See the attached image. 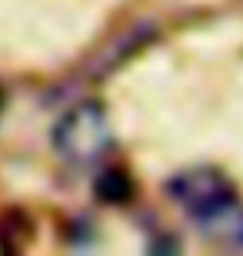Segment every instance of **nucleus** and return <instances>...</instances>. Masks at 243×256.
<instances>
[{"instance_id":"obj_1","label":"nucleus","mask_w":243,"mask_h":256,"mask_svg":"<svg viewBox=\"0 0 243 256\" xmlns=\"http://www.w3.org/2000/svg\"><path fill=\"white\" fill-rule=\"evenodd\" d=\"M54 150L67 166L94 170L113 150V126L100 100H80L54 124Z\"/></svg>"},{"instance_id":"obj_2","label":"nucleus","mask_w":243,"mask_h":256,"mask_svg":"<svg viewBox=\"0 0 243 256\" xmlns=\"http://www.w3.org/2000/svg\"><path fill=\"white\" fill-rule=\"evenodd\" d=\"M163 190L196 226L236 200L233 183L226 180V173H220L216 166H187V170L173 173Z\"/></svg>"},{"instance_id":"obj_3","label":"nucleus","mask_w":243,"mask_h":256,"mask_svg":"<svg viewBox=\"0 0 243 256\" xmlns=\"http://www.w3.org/2000/svg\"><path fill=\"white\" fill-rule=\"evenodd\" d=\"M200 230H203L213 243L243 246V206H240V200H233L230 206H223L220 213H213L210 220H203Z\"/></svg>"},{"instance_id":"obj_4","label":"nucleus","mask_w":243,"mask_h":256,"mask_svg":"<svg viewBox=\"0 0 243 256\" xmlns=\"http://www.w3.org/2000/svg\"><path fill=\"white\" fill-rule=\"evenodd\" d=\"M94 190H97V196H100L103 203H130L133 180L123 170H103L100 176H97Z\"/></svg>"}]
</instances>
